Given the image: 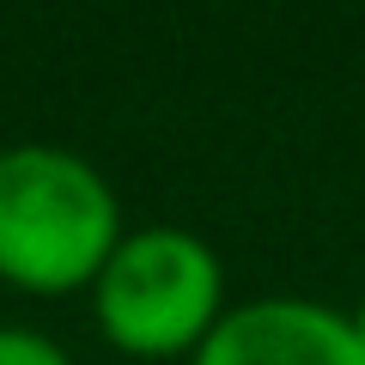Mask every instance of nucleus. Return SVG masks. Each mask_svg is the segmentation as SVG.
I'll list each match as a JSON object with an SVG mask.
<instances>
[{
    "label": "nucleus",
    "mask_w": 365,
    "mask_h": 365,
    "mask_svg": "<svg viewBox=\"0 0 365 365\" xmlns=\"http://www.w3.org/2000/svg\"><path fill=\"white\" fill-rule=\"evenodd\" d=\"M122 201L67 146H6L0 153V280L19 292L91 287L122 244Z\"/></svg>",
    "instance_id": "obj_1"
},
{
    "label": "nucleus",
    "mask_w": 365,
    "mask_h": 365,
    "mask_svg": "<svg viewBox=\"0 0 365 365\" xmlns=\"http://www.w3.org/2000/svg\"><path fill=\"white\" fill-rule=\"evenodd\" d=\"M91 311L128 359H195L225 317V268L207 237L182 225H140L91 280Z\"/></svg>",
    "instance_id": "obj_2"
},
{
    "label": "nucleus",
    "mask_w": 365,
    "mask_h": 365,
    "mask_svg": "<svg viewBox=\"0 0 365 365\" xmlns=\"http://www.w3.org/2000/svg\"><path fill=\"white\" fill-rule=\"evenodd\" d=\"M189 365H365V347L335 304L250 299L220 317Z\"/></svg>",
    "instance_id": "obj_3"
},
{
    "label": "nucleus",
    "mask_w": 365,
    "mask_h": 365,
    "mask_svg": "<svg viewBox=\"0 0 365 365\" xmlns=\"http://www.w3.org/2000/svg\"><path fill=\"white\" fill-rule=\"evenodd\" d=\"M0 365H73L49 335L37 329H19V323H0Z\"/></svg>",
    "instance_id": "obj_4"
},
{
    "label": "nucleus",
    "mask_w": 365,
    "mask_h": 365,
    "mask_svg": "<svg viewBox=\"0 0 365 365\" xmlns=\"http://www.w3.org/2000/svg\"><path fill=\"white\" fill-rule=\"evenodd\" d=\"M353 335H359V347H365V299H359V311H353Z\"/></svg>",
    "instance_id": "obj_5"
}]
</instances>
